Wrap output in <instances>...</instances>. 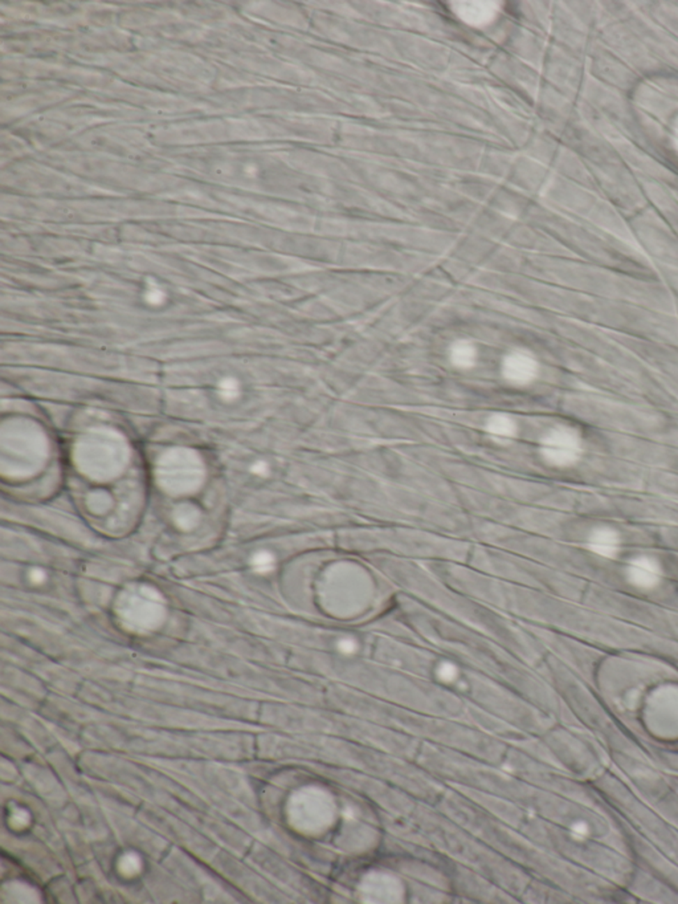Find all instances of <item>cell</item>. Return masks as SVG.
I'll return each mask as SVG.
<instances>
[{
    "instance_id": "cell-1",
    "label": "cell",
    "mask_w": 678,
    "mask_h": 904,
    "mask_svg": "<svg viewBox=\"0 0 678 904\" xmlns=\"http://www.w3.org/2000/svg\"><path fill=\"white\" fill-rule=\"evenodd\" d=\"M541 453L551 466H573L583 453V439L575 428L559 425L550 430L542 439Z\"/></svg>"
},
{
    "instance_id": "cell-2",
    "label": "cell",
    "mask_w": 678,
    "mask_h": 904,
    "mask_svg": "<svg viewBox=\"0 0 678 904\" xmlns=\"http://www.w3.org/2000/svg\"><path fill=\"white\" fill-rule=\"evenodd\" d=\"M538 362L532 354L526 352L510 353L502 365V372L506 379L514 385H527L532 382L538 374Z\"/></svg>"
},
{
    "instance_id": "cell-3",
    "label": "cell",
    "mask_w": 678,
    "mask_h": 904,
    "mask_svg": "<svg viewBox=\"0 0 678 904\" xmlns=\"http://www.w3.org/2000/svg\"><path fill=\"white\" fill-rule=\"evenodd\" d=\"M663 571L660 564L654 559L641 556L632 559L626 568V577L632 585L638 589L649 590L660 584Z\"/></svg>"
},
{
    "instance_id": "cell-4",
    "label": "cell",
    "mask_w": 678,
    "mask_h": 904,
    "mask_svg": "<svg viewBox=\"0 0 678 904\" xmlns=\"http://www.w3.org/2000/svg\"><path fill=\"white\" fill-rule=\"evenodd\" d=\"M457 7H453L454 13L460 19L470 26H484L491 23L497 16L498 7L495 3L486 1H472V3H457Z\"/></svg>"
},
{
    "instance_id": "cell-5",
    "label": "cell",
    "mask_w": 678,
    "mask_h": 904,
    "mask_svg": "<svg viewBox=\"0 0 678 904\" xmlns=\"http://www.w3.org/2000/svg\"><path fill=\"white\" fill-rule=\"evenodd\" d=\"M590 549L604 559H613L619 553L620 538L611 528H599L591 533L588 540Z\"/></svg>"
},
{
    "instance_id": "cell-6",
    "label": "cell",
    "mask_w": 678,
    "mask_h": 904,
    "mask_svg": "<svg viewBox=\"0 0 678 904\" xmlns=\"http://www.w3.org/2000/svg\"><path fill=\"white\" fill-rule=\"evenodd\" d=\"M488 432L497 439H511L517 432L516 422L504 414H495L486 423Z\"/></svg>"
},
{
    "instance_id": "cell-7",
    "label": "cell",
    "mask_w": 678,
    "mask_h": 904,
    "mask_svg": "<svg viewBox=\"0 0 678 904\" xmlns=\"http://www.w3.org/2000/svg\"><path fill=\"white\" fill-rule=\"evenodd\" d=\"M451 359H452L454 365H457L460 368H468L475 362V359H476L475 347L469 345L468 342H459V344L453 346L452 352H451Z\"/></svg>"
},
{
    "instance_id": "cell-8",
    "label": "cell",
    "mask_w": 678,
    "mask_h": 904,
    "mask_svg": "<svg viewBox=\"0 0 678 904\" xmlns=\"http://www.w3.org/2000/svg\"><path fill=\"white\" fill-rule=\"evenodd\" d=\"M217 396L226 402H233L241 396V384L235 377H224L217 384Z\"/></svg>"
},
{
    "instance_id": "cell-9",
    "label": "cell",
    "mask_w": 678,
    "mask_h": 904,
    "mask_svg": "<svg viewBox=\"0 0 678 904\" xmlns=\"http://www.w3.org/2000/svg\"><path fill=\"white\" fill-rule=\"evenodd\" d=\"M251 565H252L254 573L265 575V574H270L276 569V559H275L273 553L261 550V552H257L256 555H253Z\"/></svg>"
},
{
    "instance_id": "cell-10",
    "label": "cell",
    "mask_w": 678,
    "mask_h": 904,
    "mask_svg": "<svg viewBox=\"0 0 678 904\" xmlns=\"http://www.w3.org/2000/svg\"><path fill=\"white\" fill-rule=\"evenodd\" d=\"M460 671L459 667L453 665L451 662H441L436 667V678L439 679L442 683H453L456 679L459 678Z\"/></svg>"
},
{
    "instance_id": "cell-11",
    "label": "cell",
    "mask_w": 678,
    "mask_h": 904,
    "mask_svg": "<svg viewBox=\"0 0 678 904\" xmlns=\"http://www.w3.org/2000/svg\"><path fill=\"white\" fill-rule=\"evenodd\" d=\"M358 649H360V645H358L357 639L353 638V637H344V638H341L337 642V650L339 654L346 655V656L357 654Z\"/></svg>"
},
{
    "instance_id": "cell-12",
    "label": "cell",
    "mask_w": 678,
    "mask_h": 904,
    "mask_svg": "<svg viewBox=\"0 0 678 904\" xmlns=\"http://www.w3.org/2000/svg\"><path fill=\"white\" fill-rule=\"evenodd\" d=\"M166 300V294L158 285H150L146 291V301L150 306H160Z\"/></svg>"
},
{
    "instance_id": "cell-13",
    "label": "cell",
    "mask_w": 678,
    "mask_h": 904,
    "mask_svg": "<svg viewBox=\"0 0 678 904\" xmlns=\"http://www.w3.org/2000/svg\"><path fill=\"white\" fill-rule=\"evenodd\" d=\"M121 870L125 874H133V873L139 870V859L137 857L132 855V854L126 855L121 862Z\"/></svg>"
},
{
    "instance_id": "cell-14",
    "label": "cell",
    "mask_w": 678,
    "mask_h": 904,
    "mask_svg": "<svg viewBox=\"0 0 678 904\" xmlns=\"http://www.w3.org/2000/svg\"><path fill=\"white\" fill-rule=\"evenodd\" d=\"M251 469H252V472L256 476H260V478H264L269 474V467H268L265 462H261V460L256 462Z\"/></svg>"
},
{
    "instance_id": "cell-15",
    "label": "cell",
    "mask_w": 678,
    "mask_h": 904,
    "mask_svg": "<svg viewBox=\"0 0 678 904\" xmlns=\"http://www.w3.org/2000/svg\"><path fill=\"white\" fill-rule=\"evenodd\" d=\"M29 577H31L32 582L41 584L45 580V573H44V571H40V569H33L29 573Z\"/></svg>"
},
{
    "instance_id": "cell-16",
    "label": "cell",
    "mask_w": 678,
    "mask_h": 904,
    "mask_svg": "<svg viewBox=\"0 0 678 904\" xmlns=\"http://www.w3.org/2000/svg\"><path fill=\"white\" fill-rule=\"evenodd\" d=\"M573 831L576 834H579V836H585L587 834V827L583 824H579L573 827Z\"/></svg>"
}]
</instances>
